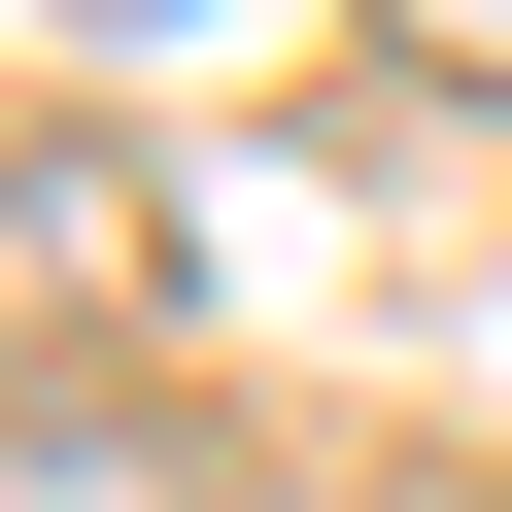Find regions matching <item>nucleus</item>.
<instances>
[{
    "instance_id": "obj_1",
    "label": "nucleus",
    "mask_w": 512,
    "mask_h": 512,
    "mask_svg": "<svg viewBox=\"0 0 512 512\" xmlns=\"http://www.w3.org/2000/svg\"><path fill=\"white\" fill-rule=\"evenodd\" d=\"M0 274L35 308H137V171H0Z\"/></svg>"
},
{
    "instance_id": "obj_2",
    "label": "nucleus",
    "mask_w": 512,
    "mask_h": 512,
    "mask_svg": "<svg viewBox=\"0 0 512 512\" xmlns=\"http://www.w3.org/2000/svg\"><path fill=\"white\" fill-rule=\"evenodd\" d=\"M410 35H444V69H512V0H410Z\"/></svg>"
},
{
    "instance_id": "obj_3",
    "label": "nucleus",
    "mask_w": 512,
    "mask_h": 512,
    "mask_svg": "<svg viewBox=\"0 0 512 512\" xmlns=\"http://www.w3.org/2000/svg\"><path fill=\"white\" fill-rule=\"evenodd\" d=\"M69 35H205V0H69Z\"/></svg>"
}]
</instances>
